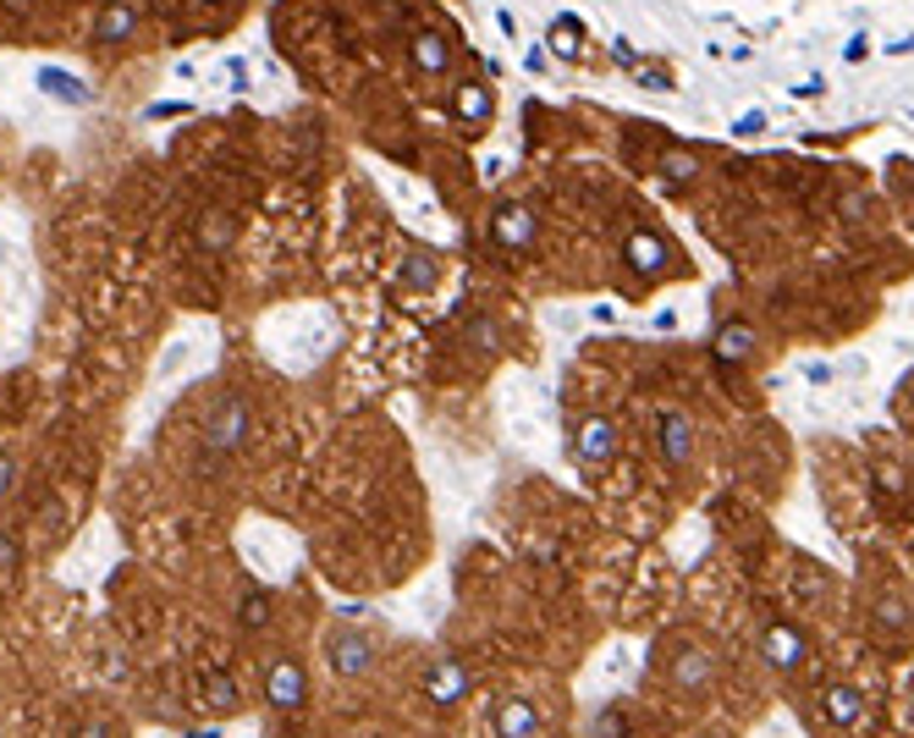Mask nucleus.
Returning <instances> with one entry per match:
<instances>
[{"label": "nucleus", "mask_w": 914, "mask_h": 738, "mask_svg": "<svg viewBox=\"0 0 914 738\" xmlns=\"http://www.w3.org/2000/svg\"><path fill=\"white\" fill-rule=\"evenodd\" d=\"M909 722H914V700H909Z\"/></svg>", "instance_id": "nucleus-29"}, {"label": "nucleus", "mask_w": 914, "mask_h": 738, "mask_svg": "<svg viewBox=\"0 0 914 738\" xmlns=\"http://www.w3.org/2000/svg\"><path fill=\"white\" fill-rule=\"evenodd\" d=\"M204 700H210V711H242V684L231 678V673H204Z\"/></svg>", "instance_id": "nucleus-18"}, {"label": "nucleus", "mask_w": 914, "mask_h": 738, "mask_svg": "<svg viewBox=\"0 0 914 738\" xmlns=\"http://www.w3.org/2000/svg\"><path fill=\"white\" fill-rule=\"evenodd\" d=\"M183 738H221V727H199V733H183Z\"/></svg>", "instance_id": "nucleus-28"}, {"label": "nucleus", "mask_w": 914, "mask_h": 738, "mask_svg": "<svg viewBox=\"0 0 914 738\" xmlns=\"http://www.w3.org/2000/svg\"><path fill=\"white\" fill-rule=\"evenodd\" d=\"M12 490H17V458H7V452H0V502H7Z\"/></svg>", "instance_id": "nucleus-25"}, {"label": "nucleus", "mask_w": 914, "mask_h": 738, "mask_svg": "<svg viewBox=\"0 0 914 738\" xmlns=\"http://www.w3.org/2000/svg\"><path fill=\"white\" fill-rule=\"evenodd\" d=\"M265 700L276 705V711H303V700H309V678H303V667L292 662V655H276V662H265Z\"/></svg>", "instance_id": "nucleus-4"}, {"label": "nucleus", "mask_w": 914, "mask_h": 738, "mask_svg": "<svg viewBox=\"0 0 914 738\" xmlns=\"http://www.w3.org/2000/svg\"><path fill=\"white\" fill-rule=\"evenodd\" d=\"M573 458H578V463L606 468V463L617 458V425H612V420H601V414L578 420V425H573Z\"/></svg>", "instance_id": "nucleus-6"}, {"label": "nucleus", "mask_w": 914, "mask_h": 738, "mask_svg": "<svg viewBox=\"0 0 914 738\" xmlns=\"http://www.w3.org/2000/svg\"><path fill=\"white\" fill-rule=\"evenodd\" d=\"M716 678H722V667H716V655H711L705 645H678V650L667 655V684H673L678 695H705Z\"/></svg>", "instance_id": "nucleus-2"}, {"label": "nucleus", "mask_w": 914, "mask_h": 738, "mask_svg": "<svg viewBox=\"0 0 914 738\" xmlns=\"http://www.w3.org/2000/svg\"><path fill=\"white\" fill-rule=\"evenodd\" d=\"M452 116H458L463 127H485V122H490V89H485V84H458Z\"/></svg>", "instance_id": "nucleus-15"}, {"label": "nucleus", "mask_w": 914, "mask_h": 738, "mask_svg": "<svg viewBox=\"0 0 914 738\" xmlns=\"http://www.w3.org/2000/svg\"><path fill=\"white\" fill-rule=\"evenodd\" d=\"M821 716L832 722V727H854L860 716H865V695L854 689V684H826V695H821Z\"/></svg>", "instance_id": "nucleus-12"}, {"label": "nucleus", "mask_w": 914, "mask_h": 738, "mask_svg": "<svg viewBox=\"0 0 914 738\" xmlns=\"http://www.w3.org/2000/svg\"><path fill=\"white\" fill-rule=\"evenodd\" d=\"M413 66H420L425 77H441L452 66V45L441 34H420V39H413Z\"/></svg>", "instance_id": "nucleus-17"}, {"label": "nucleus", "mask_w": 914, "mask_h": 738, "mask_svg": "<svg viewBox=\"0 0 914 738\" xmlns=\"http://www.w3.org/2000/svg\"><path fill=\"white\" fill-rule=\"evenodd\" d=\"M490 237H496V249H529L540 237V215L529 204H496L490 210Z\"/></svg>", "instance_id": "nucleus-5"}, {"label": "nucleus", "mask_w": 914, "mask_h": 738, "mask_svg": "<svg viewBox=\"0 0 914 738\" xmlns=\"http://www.w3.org/2000/svg\"><path fill=\"white\" fill-rule=\"evenodd\" d=\"M237 623L260 634V628L271 623V596H265V590H248V596L237 601Z\"/></svg>", "instance_id": "nucleus-20"}, {"label": "nucleus", "mask_w": 914, "mask_h": 738, "mask_svg": "<svg viewBox=\"0 0 914 738\" xmlns=\"http://www.w3.org/2000/svg\"><path fill=\"white\" fill-rule=\"evenodd\" d=\"M871 628H876V639H881V645H898V639H909V628H914V612H909V601H903L898 590H887V596L876 601V617H871Z\"/></svg>", "instance_id": "nucleus-11"}, {"label": "nucleus", "mask_w": 914, "mask_h": 738, "mask_svg": "<svg viewBox=\"0 0 914 738\" xmlns=\"http://www.w3.org/2000/svg\"><path fill=\"white\" fill-rule=\"evenodd\" d=\"M661 172H667L673 183H689L694 177V154H667V160H661Z\"/></svg>", "instance_id": "nucleus-24"}, {"label": "nucleus", "mask_w": 914, "mask_h": 738, "mask_svg": "<svg viewBox=\"0 0 914 738\" xmlns=\"http://www.w3.org/2000/svg\"><path fill=\"white\" fill-rule=\"evenodd\" d=\"M628 733H634V705L628 700H606L585 727V738H628Z\"/></svg>", "instance_id": "nucleus-14"}, {"label": "nucleus", "mask_w": 914, "mask_h": 738, "mask_svg": "<svg viewBox=\"0 0 914 738\" xmlns=\"http://www.w3.org/2000/svg\"><path fill=\"white\" fill-rule=\"evenodd\" d=\"M546 45H551L562 61H578V50H585V39H578V23H573V17H562V23L551 28V39H546Z\"/></svg>", "instance_id": "nucleus-21"}, {"label": "nucleus", "mask_w": 914, "mask_h": 738, "mask_svg": "<svg viewBox=\"0 0 914 738\" xmlns=\"http://www.w3.org/2000/svg\"><path fill=\"white\" fill-rule=\"evenodd\" d=\"M490 733L496 738H540L546 716H540L535 700H496L490 705Z\"/></svg>", "instance_id": "nucleus-8"}, {"label": "nucleus", "mask_w": 914, "mask_h": 738, "mask_svg": "<svg viewBox=\"0 0 914 738\" xmlns=\"http://www.w3.org/2000/svg\"><path fill=\"white\" fill-rule=\"evenodd\" d=\"M468 689H474V673H468V662H458V655H441V662L425 673V695L436 705H458Z\"/></svg>", "instance_id": "nucleus-9"}, {"label": "nucleus", "mask_w": 914, "mask_h": 738, "mask_svg": "<svg viewBox=\"0 0 914 738\" xmlns=\"http://www.w3.org/2000/svg\"><path fill=\"white\" fill-rule=\"evenodd\" d=\"M77 738H116V733H111V722H105V716H95V722H83V727H77Z\"/></svg>", "instance_id": "nucleus-27"}, {"label": "nucleus", "mask_w": 914, "mask_h": 738, "mask_svg": "<svg viewBox=\"0 0 914 738\" xmlns=\"http://www.w3.org/2000/svg\"><path fill=\"white\" fill-rule=\"evenodd\" d=\"M231 232H237V221H231V215H210V221H204V249H210V254H215V249H226Z\"/></svg>", "instance_id": "nucleus-23"}, {"label": "nucleus", "mask_w": 914, "mask_h": 738, "mask_svg": "<svg viewBox=\"0 0 914 738\" xmlns=\"http://www.w3.org/2000/svg\"><path fill=\"white\" fill-rule=\"evenodd\" d=\"M667 260H673V249H667V237H655V232H634L623 242V265L634 276H661V271H667Z\"/></svg>", "instance_id": "nucleus-10"}, {"label": "nucleus", "mask_w": 914, "mask_h": 738, "mask_svg": "<svg viewBox=\"0 0 914 738\" xmlns=\"http://www.w3.org/2000/svg\"><path fill=\"white\" fill-rule=\"evenodd\" d=\"M375 639L364 634V628H337V634H330L325 639V662H330V673H337V678H370V667H375Z\"/></svg>", "instance_id": "nucleus-1"}, {"label": "nucleus", "mask_w": 914, "mask_h": 738, "mask_svg": "<svg viewBox=\"0 0 914 738\" xmlns=\"http://www.w3.org/2000/svg\"><path fill=\"white\" fill-rule=\"evenodd\" d=\"M761 655H766L772 673H799L810 662V639L793 623H766L761 628Z\"/></svg>", "instance_id": "nucleus-3"}, {"label": "nucleus", "mask_w": 914, "mask_h": 738, "mask_svg": "<svg viewBox=\"0 0 914 738\" xmlns=\"http://www.w3.org/2000/svg\"><path fill=\"white\" fill-rule=\"evenodd\" d=\"M17 567V546H12V535L0 529V573H12Z\"/></svg>", "instance_id": "nucleus-26"}, {"label": "nucleus", "mask_w": 914, "mask_h": 738, "mask_svg": "<svg viewBox=\"0 0 914 738\" xmlns=\"http://www.w3.org/2000/svg\"><path fill=\"white\" fill-rule=\"evenodd\" d=\"M133 28H138V17H133L127 7H111V12L100 17V39H105V45H116V39H127Z\"/></svg>", "instance_id": "nucleus-22"}, {"label": "nucleus", "mask_w": 914, "mask_h": 738, "mask_svg": "<svg viewBox=\"0 0 914 738\" xmlns=\"http://www.w3.org/2000/svg\"><path fill=\"white\" fill-rule=\"evenodd\" d=\"M655 447H661V458H667L673 468H684V463L694 458V420L684 414V408H661V420H655Z\"/></svg>", "instance_id": "nucleus-7"}, {"label": "nucleus", "mask_w": 914, "mask_h": 738, "mask_svg": "<svg viewBox=\"0 0 914 738\" xmlns=\"http://www.w3.org/2000/svg\"><path fill=\"white\" fill-rule=\"evenodd\" d=\"M750 353H755V325L733 320V325H722V332H716V359L722 364H738V359H750Z\"/></svg>", "instance_id": "nucleus-16"}, {"label": "nucleus", "mask_w": 914, "mask_h": 738, "mask_svg": "<svg viewBox=\"0 0 914 738\" xmlns=\"http://www.w3.org/2000/svg\"><path fill=\"white\" fill-rule=\"evenodd\" d=\"M242 441H248V408L242 402H221V414L210 425V447L215 452H237Z\"/></svg>", "instance_id": "nucleus-13"}, {"label": "nucleus", "mask_w": 914, "mask_h": 738, "mask_svg": "<svg viewBox=\"0 0 914 738\" xmlns=\"http://www.w3.org/2000/svg\"><path fill=\"white\" fill-rule=\"evenodd\" d=\"M441 276V260L430 254V249H413L408 254V265H402V282H413V287H430Z\"/></svg>", "instance_id": "nucleus-19"}]
</instances>
